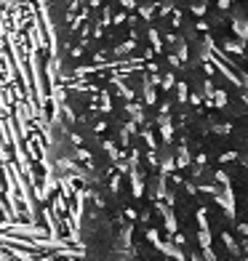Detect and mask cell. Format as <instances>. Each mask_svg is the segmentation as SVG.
Listing matches in <instances>:
<instances>
[{
  "instance_id": "obj_1",
  "label": "cell",
  "mask_w": 248,
  "mask_h": 261,
  "mask_svg": "<svg viewBox=\"0 0 248 261\" xmlns=\"http://www.w3.org/2000/svg\"><path fill=\"white\" fill-rule=\"evenodd\" d=\"M200 245H203V248H208L211 245V234L203 229V232H200Z\"/></svg>"
},
{
  "instance_id": "obj_2",
  "label": "cell",
  "mask_w": 248,
  "mask_h": 261,
  "mask_svg": "<svg viewBox=\"0 0 248 261\" xmlns=\"http://www.w3.org/2000/svg\"><path fill=\"white\" fill-rule=\"evenodd\" d=\"M243 248H245V253H248V240H245V243H243Z\"/></svg>"
},
{
  "instance_id": "obj_3",
  "label": "cell",
  "mask_w": 248,
  "mask_h": 261,
  "mask_svg": "<svg viewBox=\"0 0 248 261\" xmlns=\"http://www.w3.org/2000/svg\"><path fill=\"white\" fill-rule=\"evenodd\" d=\"M192 261H203V258H197V253H195V256H192Z\"/></svg>"
}]
</instances>
